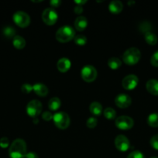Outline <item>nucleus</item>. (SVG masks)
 <instances>
[{
    "mask_svg": "<svg viewBox=\"0 0 158 158\" xmlns=\"http://www.w3.org/2000/svg\"><path fill=\"white\" fill-rule=\"evenodd\" d=\"M26 144L23 139H15L9 149L10 158H26Z\"/></svg>",
    "mask_w": 158,
    "mask_h": 158,
    "instance_id": "1",
    "label": "nucleus"
},
{
    "mask_svg": "<svg viewBox=\"0 0 158 158\" xmlns=\"http://www.w3.org/2000/svg\"><path fill=\"white\" fill-rule=\"evenodd\" d=\"M56 39L61 43L70 42L75 37V31L71 26H64L57 29L56 32Z\"/></svg>",
    "mask_w": 158,
    "mask_h": 158,
    "instance_id": "2",
    "label": "nucleus"
},
{
    "mask_svg": "<svg viewBox=\"0 0 158 158\" xmlns=\"http://www.w3.org/2000/svg\"><path fill=\"white\" fill-rule=\"evenodd\" d=\"M141 58V52L137 48L131 47L126 49L122 55V60L127 65H135L139 61Z\"/></svg>",
    "mask_w": 158,
    "mask_h": 158,
    "instance_id": "3",
    "label": "nucleus"
},
{
    "mask_svg": "<svg viewBox=\"0 0 158 158\" xmlns=\"http://www.w3.org/2000/svg\"><path fill=\"white\" fill-rule=\"evenodd\" d=\"M53 120L58 129L65 130L69 127L70 125V117L68 114L64 112H57L53 116Z\"/></svg>",
    "mask_w": 158,
    "mask_h": 158,
    "instance_id": "4",
    "label": "nucleus"
},
{
    "mask_svg": "<svg viewBox=\"0 0 158 158\" xmlns=\"http://www.w3.org/2000/svg\"><path fill=\"white\" fill-rule=\"evenodd\" d=\"M81 76L84 81L88 82V83H91L94 81L97 78L98 72L95 68L91 65H87L82 68L81 71Z\"/></svg>",
    "mask_w": 158,
    "mask_h": 158,
    "instance_id": "5",
    "label": "nucleus"
},
{
    "mask_svg": "<svg viewBox=\"0 0 158 158\" xmlns=\"http://www.w3.org/2000/svg\"><path fill=\"white\" fill-rule=\"evenodd\" d=\"M13 21L20 27H27L30 23V16L23 11H17L13 15Z\"/></svg>",
    "mask_w": 158,
    "mask_h": 158,
    "instance_id": "6",
    "label": "nucleus"
},
{
    "mask_svg": "<svg viewBox=\"0 0 158 158\" xmlns=\"http://www.w3.org/2000/svg\"><path fill=\"white\" fill-rule=\"evenodd\" d=\"M42 108H43L42 103L39 100H31L28 103L26 106V112L30 117L33 119L37 118L41 114Z\"/></svg>",
    "mask_w": 158,
    "mask_h": 158,
    "instance_id": "7",
    "label": "nucleus"
},
{
    "mask_svg": "<svg viewBox=\"0 0 158 158\" xmlns=\"http://www.w3.org/2000/svg\"><path fill=\"white\" fill-rule=\"evenodd\" d=\"M58 19L57 12L53 8H47L42 13V19L47 26H53L55 24Z\"/></svg>",
    "mask_w": 158,
    "mask_h": 158,
    "instance_id": "8",
    "label": "nucleus"
},
{
    "mask_svg": "<svg viewBox=\"0 0 158 158\" xmlns=\"http://www.w3.org/2000/svg\"><path fill=\"white\" fill-rule=\"evenodd\" d=\"M116 127L122 131H127L131 129L134 125V121L133 119L128 116H120L117 117L115 122Z\"/></svg>",
    "mask_w": 158,
    "mask_h": 158,
    "instance_id": "9",
    "label": "nucleus"
},
{
    "mask_svg": "<svg viewBox=\"0 0 158 158\" xmlns=\"http://www.w3.org/2000/svg\"><path fill=\"white\" fill-rule=\"evenodd\" d=\"M139 83V79L134 74H130L123 78L122 81V87L127 90H132L135 89Z\"/></svg>",
    "mask_w": 158,
    "mask_h": 158,
    "instance_id": "10",
    "label": "nucleus"
},
{
    "mask_svg": "<svg viewBox=\"0 0 158 158\" xmlns=\"http://www.w3.org/2000/svg\"><path fill=\"white\" fill-rule=\"evenodd\" d=\"M115 146L116 149L119 151L125 152L128 151L130 147V143L129 139L124 135H119L115 139Z\"/></svg>",
    "mask_w": 158,
    "mask_h": 158,
    "instance_id": "11",
    "label": "nucleus"
},
{
    "mask_svg": "<svg viewBox=\"0 0 158 158\" xmlns=\"http://www.w3.org/2000/svg\"><path fill=\"white\" fill-rule=\"evenodd\" d=\"M131 97L125 94H120L116 96L115 99V103L119 108H126L131 105Z\"/></svg>",
    "mask_w": 158,
    "mask_h": 158,
    "instance_id": "12",
    "label": "nucleus"
},
{
    "mask_svg": "<svg viewBox=\"0 0 158 158\" xmlns=\"http://www.w3.org/2000/svg\"><path fill=\"white\" fill-rule=\"evenodd\" d=\"M33 91L39 97H46L49 93V89L46 85L43 83H36L33 86Z\"/></svg>",
    "mask_w": 158,
    "mask_h": 158,
    "instance_id": "13",
    "label": "nucleus"
},
{
    "mask_svg": "<svg viewBox=\"0 0 158 158\" xmlns=\"http://www.w3.org/2000/svg\"><path fill=\"white\" fill-rule=\"evenodd\" d=\"M146 88L150 94L158 96V80L151 79L146 83Z\"/></svg>",
    "mask_w": 158,
    "mask_h": 158,
    "instance_id": "14",
    "label": "nucleus"
},
{
    "mask_svg": "<svg viewBox=\"0 0 158 158\" xmlns=\"http://www.w3.org/2000/svg\"><path fill=\"white\" fill-rule=\"evenodd\" d=\"M108 9L113 14H119L123 9V4L119 0H113L108 5Z\"/></svg>",
    "mask_w": 158,
    "mask_h": 158,
    "instance_id": "15",
    "label": "nucleus"
},
{
    "mask_svg": "<svg viewBox=\"0 0 158 158\" xmlns=\"http://www.w3.org/2000/svg\"><path fill=\"white\" fill-rule=\"evenodd\" d=\"M71 61L67 58L60 59L57 63V69L61 73H66L67 71L69 70L70 68H71Z\"/></svg>",
    "mask_w": 158,
    "mask_h": 158,
    "instance_id": "16",
    "label": "nucleus"
},
{
    "mask_svg": "<svg viewBox=\"0 0 158 158\" xmlns=\"http://www.w3.org/2000/svg\"><path fill=\"white\" fill-rule=\"evenodd\" d=\"M88 26V20L85 17L79 16L74 21V27L77 31H84Z\"/></svg>",
    "mask_w": 158,
    "mask_h": 158,
    "instance_id": "17",
    "label": "nucleus"
},
{
    "mask_svg": "<svg viewBox=\"0 0 158 158\" xmlns=\"http://www.w3.org/2000/svg\"><path fill=\"white\" fill-rule=\"evenodd\" d=\"M89 110L94 116H100L102 113V106L99 102H93L90 104Z\"/></svg>",
    "mask_w": 158,
    "mask_h": 158,
    "instance_id": "18",
    "label": "nucleus"
},
{
    "mask_svg": "<svg viewBox=\"0 0 158 158\" xmlns=\"http://www.w3.org/2000/svg\"><path fill=\"white\" fill-rule=\"evenodd\" d=\"M12 44L17 49H22L26 46V40L20 35H15L12 39Z\"/></svg>",
    "mask_w": 158,
    "mask_h": 158,
    "instance_id": "19",
    "label": "nucleus"
},
{
    "mask_svg": "<svg viewBox=\"0 0 158 158\" xmlns=\"http://www.w3.org/2000/svg\"><path fill=\"white\" fill-rule=\"evenodd\" d=\"M61 105V101L58 97H53L48 102V108L50 110L56 111L60 107Z\"/></svg>",
    "mask_w": 158,
    "mask_h": 158,
    "instance_id": "20",
    "label": "nucleus"
},
{
    "mask_svg": "<svg viewBox=\"0 0 158 158\" xmlns=\"http://www.w3.org/2000/svg\"><path fill=\"white\" fill-rule=\"evenodd\" d=\"M122 65V61L117 57H112L108 60V66L112 69H118Z\"/></svg>",
    "mask_w": 158,
    "mask_h": 158,
    "instance_id": "21",
    "label": "nucleus"
},
{
    "mask_svg": "<svg viewBox=\"0 0 158 158\" xmlns=\"http://www.w3.org/2000/svg\"><path fill=\"white\" fill-rule=\"evenodd\" d=\"M147 123L152 127H158V113L150 114L147 117Z\"/></svg>",
    "mask_w": 158,
    "mask_h": 158,
    "instance_id": "22",
    "label": "nucleus"
},
{
    "mask_svg": "<svg viewBox=\"0 0 158 158\" xmlns=\"http://www.w3.org/2000/svg\"><path fill=\"white\" fill-rule=\"evenodd\" d=\"M145 40L149 45H151V46H154L157 43V36L156 35H155L154 33L151 32H147L145 34Z\"/></svg>",
    "mask_w": 158,
    "mask_h": 158,
    "instance_id": "23",
    "label": "nucleus"
},
{
    "mask_svg": "<svg viewBox=\"0 0 158 158\" xmlns=\"http://www.w3.org/2000/svg\"><path fill=\"white\" fill-rule=\"evenodd\" d=\"M104 116L108 120H114L116 117V112L113 108L107 107L104 110Z\"/></svg>",
    "mask_w": 158,
    "mask_h": 158,
    "instance_id": "24",
    "label": "nucleus"
},
{
    "mask_svg": "<svg viewBox=\"0 0 158 158\" xmlns=\"http://www.w3.org/2000/svg\"><path fill=\"white\" fill-rule=\"evenodd\" d=\"M2 32L3 35L6 37H7V38H14L15 36V29L12 27H11V26H6V27H5L3 29Z\"/></svg>",
    "mask_w": 158,
    "mask_h": 158,
    "instance_id": "25",
    "label": "nucleus"
},
{
    "mask_svg": "<svg viewBox=\"0 0 158 158\" xmlns=\"http://www.w3.org/2000/svg\"><path fill=\"white\" fill-rule=\"evenodd\" d=\"M74 43L78 46H84L87 43V38L85 35H77L74 37Z\"/></svg>",
    "mask_w": 158,
    "mask_h": 158,
    "instance_id": "26",
    "label": "nucleus"
},
{
    "mask_svg": "<svg viewBox=\"0 0 158 158\" xmlns=\"http://www.w3.org/2000/svg\"><path fill=\"white\" fill-rule=\"evenodd\" d=\"M98 120L95 117H91L87 120L86 122V126L88 127L90 129H93L97 126Z\"/></svg>",
    "mask_w": 158,
    "mask_h": 158,
    "instance_id": "27",
    "label": "nucleus"
},
{
    "mask_svg": "<svg viewBox=\"0 0 158 158\" xmlns=\"http://www.w3.org/2000/svg\"><path fill=\"white\" fill-rule=\"evenodd\" d=\"M150 29H151V26L147 22H144V23H141L140 26H139V30H140V32H144L145 34L147 32H150Z\"/></svg>",
    "mask_w": 158,
    "mask_h": 158,
    "instance_id": "28",
    "label": "nucleus"
},
{
    "mask_svg": "<svg viewBox=\"0 0 158 158\" xmlns=\"http://www.w3.org/2000/svg\"><path fill=\"white\" fill-rule=\"evenodd\" d=\"M150 143L153 149L158 151V134H156L151 137Z\"/></svg>",
    "mask_w": 158,
    "mask_h": 158,
    "instance_id": "29",
    "label": "nucleus"
},
{
    "mask_svg": "<svg viewBox=\"0 0 158 158\" xmlns=\"http://www.w3.org/2000/svg\"><path fill=\"white\" fill-rule=\"evenodd\" d=\"M150 63H151L152 66H155V67H158V50L156 51L152 55L151 58H150Z\"/></svg>",
    "mask_w": 158,
    "mask_h": 158,
    "instance_id": "30",
    "label": "nucleus"
},
{
    "mask_svg": "<svg viewBox=\"0 0 158 158\" xmlns=\"http://www.w3.org/2000/svg\"><path fill=\"white\" fill-rule=\"evenodd\" d=\"M127 158H145L143 154L139 151H135L130 153Z\"/></svg>",
    "mask_w": 158,
    "mask_h": 158,
    "instance_id": "31",
    "label": "nucleus"
},
{
    "mask_svg": "<svg viewBox=\"0 0 158 158\" xmlns=\"http://www.w3.org/2000/svg\"><path fill=\"white\" fill-rule=\"evenodd\" d=\"M21 90L24 94H29L31 91H33V86L29 83H25L22 86Z\"/></svg>",
    "mask_w": 158,
    "mask_h": 158,
    "instance_id": "32",
    "label": "nucleus"
},
{
    "mask_svg": "<svg viewBox=\"0 0 158 158\" xmlns=\"http://www.w3.org/2000/svg\"><path fill=\"white\" fill-rule=\"evenodd\" d=\"M9 145V140L7 137H2L0 139V147L2 148H8Z\"/></svg>",
    "mask_w": 158,
    "mask_h": 158,
    "instance_id": "33",
    "label": "nucleus"
},
{
    "mask_svg": "<svg viewBox=\"0 0 158 158\" xmlns=\"http://www.w3.org/2000/svg\"><path fill=\"white\" fill-rule=\"evenodd\" d=\"M42 117H43V120H46V121H50V120L53 119V115L50 112H49V111H45V112H43V114H42Z\"/></svg>",
    "mask_w": 158,
    "mask_h": 158,
    "instance_id": "34",
    "label": "nucleus"
},
{
    "mask_svg": "<svg viewBox=\"0 0 158 158\" xmlns=\"http://www.w3.org/2000/svg\"><path fill=\"white\" fill-rule=\"evenodd\" d=\"M50 4L52 7L54 8H57L60 6V5L61 4V1L60 0H52V1L50 2Z\"/></svg>",
    "mask_w": 158,
    "mask_h": 158,
    "instance_id": "35",
    "label": "nucleus"
},
{
    "mask_svg": "<svg viewBox=\"0 0 158 158\" xmlns=\"http://www.w3.org/2000/svg\"><path fill=\"white\" fill-rule=\"evenodd\" d=\"M74 11L76 14H81L83 12V7L82 6H76L74 7Z\"/></svg>",
    "mask_w": 158,
    "mask_h": 158,
    "instance_id": "36",
    "label": "nucleus"
},
{
    "mask_svg": "<svg viewBox=\"0 0 158 158\" xmlns=\"http://www.w3.org/2000/svg\"><path fill=\"white\" fill-rule=\"evenodd\" d=\"M26 158H39L38 155L34 152H29L26 154Z\"/></svg>",
    "mask_w": 158,
    "mask_h": 158,
    "instance_id": "37",
    "label": "nucleus"
},
{
    "mask_svg": "<svg viewBox=\"0 0 158 158\" xmlns=\"http://www.w3.org/2000/svg\"><path fill=\"white\" fill-rule=\"evenodd\" d=\"M87 2L86 0H83V1H74V3H76L77 4V6H82V5L85 4V3Z\"/></svg>",
    "mask_w": 158,
    "mask_h": 158,
    "instance_id": "38",
    "label": "nucleus"
},
{
    "mask_svg": "<svg viewBox=\"0 0 158 158\" xmlns=\"http://www.w3.org/2000/svg\"><path fill=\"white\" fill-rule=\"evenodd\" d=\"M33 123H38V120H37V118H36V120H35V119H34V120H33Z\"/></svg>",
    "mask_w": 158,
    "mask_h": 158,
    "instance_id": "39",
    "label": "nucleus"
},
{
    "mask_svg": "<svg viewBox=\"0 0 158 158\" xmlns=\"http://www.w3.org/2000/svg\"><path fill=\"white\" fill-rule=\"evenodd\" d=\"M150 158H158L157 157H151Z\"/></svg>",
    "mask_w": 158,
    "mask_h": 158,
    "instance_id": "40",
    "label": "nucleus"
}]
</instances>
